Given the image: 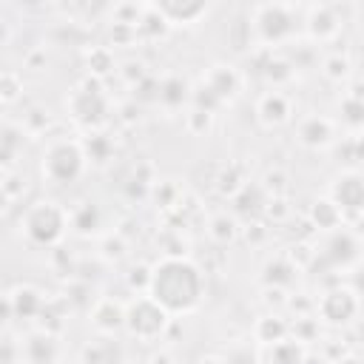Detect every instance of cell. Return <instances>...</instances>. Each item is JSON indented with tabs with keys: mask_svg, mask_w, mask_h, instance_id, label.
<instances>
[{
	"mask_svg": "<svg viewBox=\"0 0 364 364\" xmlns=\"http://www.w3.org/2000/svg\"><path fill=\"white\" fill-rule=\"evenodd\" d=\"M85 65L91 77H105L108 71H114V54L108 46H91L85 51Z\"/></svg>",
	"mask_w": 364,
	"mask_h": 364,
	"instance_id": "obj_26",
	"label": "cell"
},
{
	"mask_svg": "<svg viewBox=\"0 0 364 364\" xmlns=\"http://www.w3.org/2000/svg\"><path fill=\"white\" fill-rule=\"evenodd\" d=\"M247 185V179H245V171L236 165V162H228V165H222L219 168V173L213 176V188L219 191V196H228V199H233L242 188Z\"/></svg>",
	"mask_w": 364,
	"mask_h": 364,
	"instance_id": "obj_20",
	"label": "cell"
},
{
	"mask_svg": "<svg viewBox=\"0 0 364 364\" xmlns=\"http://www.w3.org/2000/svg\"><path fill=\"white\" fill-rule=\"evenodd\" d=\"M296 139H299L304 148H313V151L327 148V145L336 139V125H333V119H327V117L310 114V117H304V119L296 125Z\"/></svg>",
	"mask_w": 364,
	"mask_h": 364,
	"instance_id": "obj_14",
	"label": "cell"
},
{
	"mask_svg": "<svg viewBox=\"0 0 364 364\" xmlns=\"http://www.w3.org/2000/svg\"><path fill=\"white\" fill-rule=\"evenodd\" d=\"M20 233L37 247H54L71 225V213L54 199H37L20 210Z\"/></svg>",
	"mask_w": 364,
	"mask_h": 364,
	"instance_id": "obj_2",
	"label": "cell"
},
{
	"mask_svg": "<svg viewBox=\"0 0 364 364\" xmlns=\"http://www.w3.org/2000/svg\"><path fill=\"white\" fill-rule=\"evenodd\" d=\"M46 310V296L31 287V284H20L14 290H9L3 296V316H6V324L11 318H34V316H43Z\"/></svg>",
	"mask_w": 364,
	"mask_h": 364,
	"instance_id": "obj_9",
	"label": "cell"
},
{
	"mask_svg": "<svg viewBox=\"0 0 364 364\" xmlns=\"http://www.w3.org/2000/svg\"><path fill=\"white\" fill-rule=\"evenodd\" d=\"M26 364H57L60 361V341L51 330H37L26 341H20V361Z\"/></svg>",
	"mask_w": 364,
	"mask_h": 364,
	"instance_id": "obj_10",
	"label": "cell"
},
{
	"mask_svg": "<svg viewBox=\"0 0 364 364\" xmlns=\"http://www.w3.org/2000/svg\"><path fill=\"white\" fill-rule=\"evenodd\" d=\"M148 296L159 301L171 316L191 313L205 296V276L202 270L185 256H165L154 264Z\"/></svg>",
	"mask_w": 364,
	"mask_h": 364,
	"instance_id": "obj_1",
	"label": "cell"
},
{
	"mask_svg": "<svg viewBox=\"0 0 364 364\" xmlns=\"http://www.w3.org/2000/svg\"><path fill=\"white\" fill-rule=\"evenodd\" d=\"M324 77L333 82H341L350 77V57L347 54H330L324 57Z\"/></svg>",
	"mask_w": 364,
	"mask_h": 364,
	"instance_id": "obj_31",
	"label": "cell"
},
{
	"mask_svg": "<svg viewBox=\"0 0 364 364\" xmlns=\"http://www.w3.org/2000/svg\"><path fill=\"white\" fill-rule=\"evenodd\" d=\"M250 26L259 43L264 46H279L284 40L293 37L296 31V17H293V6H282V3H264L256 6L250 11Z\"/></svg>",
	"mask_w": 364,
	"mask_h": 364,
	"instance_id": "obj_6",
	"label": "cell"
},
{
	"mask_svg": "<svg viewBox=\"0 0 364 364\" xmlns=\"http://www.w3.org/2000/svg\"><path fill=\"white\" fill-rule=\"evenodd\" d=\"M85 159L88 156L82 151V142L68 139V136H57L43 151V162H40L43 179L51 185H71L82 176Z\"/></svg>",
	"mask_w": 364,
	"mask_h": 364,
	"instance_id": "obj_3",
	"label": "cell"
},
{
	"mask_svg": "<svg viewBox=\"0 0 364 364\" xmlns=\"http://www.w3.org/2000/svg\"><path fill=\"white\" fill-rule=\"evenodd\" d=\"M293 273H296V264L287 256H273L264 264V284L267 287H284V284H290Z\"/></svg>",
	"mask_w": 364,
	"mask_h": 364,
	"instance_id": "obj_24",
	"label": "cell"
},
{
	"mask_svg": "<svg viewBox=\"0 0 364 364\" xmlns=\"http://www.w3.org/2000/svg\"><path fill=\"white\" fill-rule=\"evenodd\" d=\"M239 233H242L239 222H236L233 216H228V213H216V216L208 222V236H210L216 245H230V242L239 239Z\"/></svg>",
	"mask_w": 364,
	"mask_h": 364,
	"instance_id": "obj_23",
	"label": "cell"
},
{
	"mask_svg": "<svg viewBox=\"0 0 364 364\" xmlns=\"http://www.w3.org/2000/svg\"><path fill=\"white\" fill-rule=\"evenodd\" d=\"M245 239L253 242V245H262V242L267 239V228H264L259 219H250V222L245 225Z\"/></svg>",
	"mask_w": 364,
	"mask_h": 364,
	"instance_id": "obj_39",
	"label": "cell"
},
{
	"mask_svg": "<svg viewBox=\"0 0 364 364\" xmlns=\"http://www.w3.org/2000/svg\"><path fill=\"white\" fill-rule=\"evenodd\" d=\"M290 333L296 341L307 344L313 338H318V318H310V316H296V324H290Z\"/></svg>",
	"mask_w": 364,
	"mask_h": 364,
	"instance_id": "obj_34",
	"label": "cell"
},
{
	"mask_svg": "<svg viewBox=\"0 0 364 364\" xmlns=\"http://www.w3.org/2000/svg\"><path fill=\"white\" fill-rule=\"evenodd\" d=\"M156 100L165 102L168 108H176L188 100V82L182 77H165L159 82V91H156Z\"/></svg>",
	"mask_w": 364,
	"mask_h": 364,
	"instance_id": "obj_25",
	"label": "cell"
},
{
	"mask_svg": "<svg viewBox=\"0 0 364 364\" xmlns=\"http://www.w3.org/2000/svg\"><path fill=\"white\" fill-rule=\"evenodd\" d=\"M20 94H23V80H20V74H14L11 68H6V71H3V80H0V100H3V105H11Z\"/></svg>",
	"mask_w": 364,
	"mask_h": 364,
	"instance_id": "obj_32",
	"label": "cell"
},
{
	"mask_svg": "<svg viewBox=\"0 0 364 364\" xmlns=\"http://www.w3.org/2000/svg\"><path fill=\"white\" fill-rule=\"evenodd\" d=\"M264 74H267L270 80H279V77H282V80H290V77H293L290 63H284V60H273V57H270V63L264 65Z\"/></svg>",
	"mask_w": 364,
	"mask_h": 364,
	"instance_id": "obj_38",
	"label": "cell"
},
{
	"mask_svg": "<svg viewBox=\"0 0 364 364\" xmlns=\"http://www.w3.org/2000/svg\"><path fill=\"white\" fill-rule=\"evenodd\" d=\"M310 222H313L318 230H336V228H341L344 213H341V208H338L330 196H321V199H316V202L310 205Z\"/></svg>",
	"mask_w": 364,
	"mask_h": 364,
	"instance_id": "obj_18",
	"label": "cell"
},
{
	"mask_svg": "<svg viewBox=\"0 0 364 364\" xmlns=\"http://www.w3.org/2000/svg\"><path fill=\"white\" fill-rule=\"evenodd\" d=\"M196 364H230V358L216 355V353H208V355H199V361H196Z\"/></svg>",
	"mask_w": 364,
	"mask_h": 364,
	"instance_id": "obj_41",
	"label": "cell"
},
{
	"mask_svg": "<svg viewBox=\"0 0 364 364\" xmlns=\"http://www.w3.org/2000/svg\"><path fill=\"white\" fill-rule=\"evenodd\" d=\"M171 327V313L154 301L148 293L136 296L125 304V330L131 338L136 341H156L165 336V330Z\"/></svg>",
	"mask_w": 364,
	"mask_h": 364,
	"instance_id": "obj_4",
	"label": "cell"
},
{
	"mask_svg": "<svg viewBox=\"0 0 364 364\" xmlns=\"http://www.w3.org/2000/svg\"><path fill=\"white\" fill-rule=\"evenodd\" d=\"M353 336H355V341L364 347V318H358V321H355V327H353Z\"/></svg>",
	"mask_w": 364,
	"mask_h": 364,
	"instance_id": "obj_42",
	"label": "cell"
},
{
	"mask_svg": "<svg viewBox=\"0 0 364 364\" xmlns=\"http://www.w3.org/2000/svg\"><path fill=\"white\" fill-rule=\"evenodd\" d=\"M102 250H105V256L111 259H122V253H125V242H122V236L119 233H114V236H108L105 242H102Z\"/></svg>",
	"mask_w": 364,
	"mask_h": 364,
	"instance_id": "obj_40",
	"label": "cell"
},
{
	"mask_svg": "<svg viewBox=\"0 0 364 364\" xmlns=\"http://www.w3.org/2000/svg\"><path fill=\"white\" fill-rule=\"evenodd\" d=\"M0 191H3V202H6V208H14V205L23 199V193H26V176L17 173V171H3Z\"/></svg>",
	"mask_w": 364,
	"mask_h": 364,
	"instance_id": "obj_28",
	"label": "cell"
},
{
	"mask_svg": "<svg viewBox=\"0 0 364 364\" xmlns=\"http://www.w3.org/2000/svg\"><path fill=\"white\" fill-rule=\"evenodd\" d=\"M290 114H293V105H290V97L284 91L273 88L256 100V119L264 128H279V125L290 122Z\"/></svg>",
	"mask_w": 364,
	"mask_h": 364,
	"instance_id": "obj_12",
	"label": "cell"
},
{
	"mask_svg": "<svg viewBox=\"0 0 364 364\" xmlns=\"http://www.w3.org/2000/svg\"><path fill=\"white\" fill-rule=\"evenodd\" d=\"M17 151H23V131H14L11 125H6V131H3V171H14Z\"/></svg>",
	"mask_w": 364,
	"mask_h": 364,
	"instance_id": "obj_30",
	"label": "cell"
},
{
	"mask_svg": "<svg viewBox=\"0 0 364 364\" xmlns=\"http://www.w3.org/2000/svg\"><path fill=\"white\" fill-rule=\"evenodd\" d=\"M287 336H290V324H287L279 313L259 316V318H256V324H253V338H256L259 344H264V347L279 344V341H284Z\"/></svg>",
	"mask_w": 364,
	"mask_h": 364,
	"instance_id": "obj_17",
	"label": "cell"
},
{
	"mask_svg": "<svg viewBox=\"0 0 364 364\" xmlns=\"http://www.w3.org/2000/svg\"><path fill=\"white\" fill-rule=\"evenodd\" d=\"M65 108L71 119L82 128H97L108 119V97L100 85L97 77H85L82 82L74 85V91L65 100Z\"/></svg>",
	"mask_w": 364,
	"mask_h": 364,
	"instance_id": "obj_5",
	"label": "cell"
},
{
	"mask_svg": "<svg viewBox=\"0 0 364 364\" xmlns=\"http://www.w3.org/2000/svg\"><path fill=\"white\" fill-rule=\"evenodd\" d=\"M202 88H208L219 102H228L242 91V74L236 71V65H210V71L202 77Z\"/></svg>",
	"mask_w": 364,
	"mask_h": 364,
	"instance_id": "obj_11",
	"label": "cell"
},
{
	"mask_svg": "<svg viewBox=\"0 0 364 364\" xmlns=\"http://www.w3.org/2000/svg\"><path fill=\"white\" fill-rule=\"evenodd\" d=\"M88 136H91V139L82 142L85 156L94 159V162H105V159L111 156V142H108V136H102V134H88Z\"/></svg>",
	"mask_w": 364,
	"mask_h": 364,
	"instance_id": "obj_33",
	"label": "cell"
},
{
	"mask_svg": "<svg viewBox=\"0 0 364 364\" xmlns=\"http://www.w3.org/2000/svg\"><path fill=\"white\" fill-rule=\"evenodd\" d=\"M267 199H270V193H267L262 185H250V182H247V185L233 196V205H236V210H239V213H245V216L256 219V213H259V210H264Z\"/></svg>",
	"mask_w": 364,
	"mask_h": 364,
	"instance_id": "obj_19",
	"label": "cell"
},
{
	"mask_svg": "<svg viewBox=\"0 0 364 364\" xmlns=\"http://www.w3.org/2000/svg\"><path fill=\"white\" fill-rule=\"evenodd\" d=\"M264 213H267L270 222H284L290 216V205H287L284 196H270L267 205H264Z\"/></svg>",
	"mask_w": 364,
	"mask_h": 364,
	"instance_id": "obj_36",
	"label": "cell"
},
{
	"mask_svg": "<svg viewBox=\"0 0 364 364\" xmlns=\"http://www.w3.org/2000/svg\"><path fill=\"white\" fill-rule=\"evenodd\" d=\"M262 188H264L270 196H284V191H287V176H284L282 171H267Z\"/></svg>",
	"mask_w": 364,
	"mask_h": 364,
	"instance_id": "obj_37",
	"label": "cell"
},
{
	"mask_svg": "<svg viewBox=\"0 0 364 364\" xmlns=\"http://www.w3.org/2000/svg\"><path fill=\"white\" fill-rule=\"evenodd\" d=\"M304 355H307L304 344L287 336L284 341L267 347V358H264V361H267V364H304Z\"/></svg>",
	"mask_w": 364,
	"mask_h": 364,
	"instance_id": "obj_22",
	"label": "cell"
},
{
	"mask_svg": "<svg viewBox=\"0 0 364 364\" xmlns=\"http://www.w3.org/2000/svg\"><path fill=\"white\" fill-rule=\"evenodd\" d=\"M361 245H364V225H361Z\"/></svg>",
	"mask_w": 364,
	"mask_h": 364,
	"instance_id": "obj_45",
	"label": "cell"
},
{
	"mask_svg": "<svg viewBox=\"0 0 364 364\" xmlns=\"http://www.w3.org/2000/svg\"><path fill=\"white\" fill-rule=\"evenodd\" d=\"M151 273H154V267H148V264H134V267L128 270V287L136 290V293H148V287H151Z\"/></svg>",
	"mask_w": 364,
	"mask_h": 364,
	"instance_id": "obj_35",
	"label": "cell"
},
{
	"mask_svg": "<svg viewBox=\"0 0 364 364\" xmlns=\"http://www.w3.org/2000/svg\"><path fill=\"white\" fill-rule=\"evenodd\" d=\"M361 310V296L347 287V284H336L330 287L318 301H316V313L321 316L324 324H333V327H344V324H353L355 316Z\"/></svg>",
	"mask_w": 364,
	"mask_h": 364,
	"instance_id": "obj_7",
	"label": "cell"
},
{
	"mask_svg": "<svg viewBox=\"0 0 364 364\" xmlns=\"http://www.w3.org/2000/svg\"><path fill=\"white\" fill-rule=\"evenodd\" d=\"M100 225V210L91 199L80 202L77 208H71V228H77L80 233H91Z\"/></svg>",
	"mask_w": 364,
	"mask_h": 364,
	"instance_id": "obj_27",
	"label": "cell"
},
{
	"mask_svg": "<svg viewBox=\"0 0 364 364\" xmlns=\"http://www.w3.org/2000/svg\"><path fill=\"white\" fill-rule=\"evenodd\" d=\"M338 364H358V358H355V355H344Z\"/></svg>",
	"mask_w": 364,
	"mask_h": 364,
	"instance_id": "obj_44",
	"label": "cell"
},
{
	"mask_svg": "<svg viewBox=\"0 0 364 364\" xmlns=\"http://www.w3.org/2000/svg\"><path fill=\"white\" fill-rule=\"evenodd\" d=\"M88 321H91V327H94L97 333L114 336V333H119V330L125 327V307H122L119 301L102 296L100 301H94L91 313H88Z\"/></svg>",
	"mask_w": 364,
	"mask_h": 364,
	"instance_id": "obj_15",
	"label": "cell"
},
{
	"mask_svg": "<svg viewBox=\"0 0 364 364\" xmlns=\"http://www.w3.org/2000/svg\"><path fill=\"white\" fill-rule=\"evenodd\" d=\"M151 364H173V358H171V353H156V355H151Z\"/></svg>",
	"mask_w": 364,
	"mask_h": 364,
	"instance_id": "obj_43",
	"label": "cell"
},
{
	"mask_svg": "<svg viewBox=\"0 0 364 364\" xmlns=\"http://www.w3.org/2000/svg\"><path fill=\"white\" fill-rule=\"evenodd\" d=\"M304 23H307L310 37H316V40H333L341 31V17L336 14L333 6H313L307 11Z\"/></svg>",
	"mask_w": 364,
	"mask_h": 364,
	"instance_id": "obj_16",
	"label": "cell"
},
{
	"mask_svg": "<svg viewBox=\"0 0 364 364\" xmlns=\"http://www.w3.org/2000/svg\"><path fill=\"white\" fill-rule=\"evenodd\" d=\"M168 26H193L199 23L210 9L205 3H196V0H188V3H179V0H162V3H154L151 6Z\"/></svg>",
	"mask_w": 364,
	"mask_h": 364,
	"instance_id": "obj_13",
	"label": "cell"
},
{
	"mask_svg": "<svg viewBox=\"0 0 364 364\" xmlns=\"http://www.w3.org/2000/svg\"><path fill=\"white\" fill-rule=\"evenodd\" d=\"M330 259L333 262H353L355 256H358V242L350 236V233H338V236H333V242H330Z\"/></svg>",
	"mask_w": 364,
	"mask_h": 364,
	"instance_id": "obj_29",
	"label": "cell"
},
{
	"mask_svg": "<svg viewBox=\"0 0 364 364\" xmlns=\"http://www.w3.org/2000/svg\"><path fill=\"white\" fill-rule=\"evenodd\" d=\"M330 199L341 208L344 216H361L364 213V173L344 171L333 179Z\"/></svg>",
	"mask_w": 364,
	"mask_h": 364,
	"instance_id": "obj_8",
	"label": "cell"
},
{
	"mask_svg": "<svg viewBox=\"0 0 364 364\" xmlns=\"http://www.w3.org/2000/svg\"><path fill=\"white\" fill-rule=\"evenodd\" d=\"M80 358H82V364H117L119 347L111 338H94L80 350Z\"/></svg>",
	"mask_w": 364,
	"mask_h": 364,
	"instance_id": "obj_21",
	"label": "cell"
}]
</instances>
